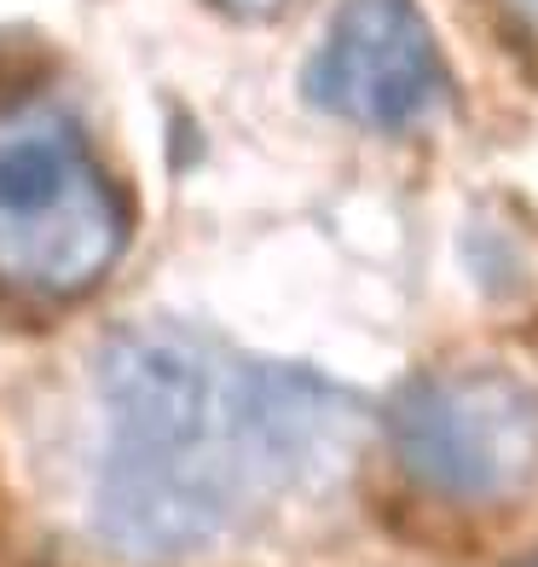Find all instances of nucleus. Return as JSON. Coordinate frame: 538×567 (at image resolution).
Here are the masks:
<instances>
[{
    "instance_id": "5",
    "label": "nucleus",
    "mask_w": 538,
    "mask_h": 567,
    "mask_svg": "<svg viewBox=\"0 0 538 567\" xmlns=\"http://www.w3.org/2000/svg\"><path fill=\"white\" fill-rule=\"evenodd\" d=\"M215 7H226L232 18H272L284 12V0H215Z\"/></svg>"
},
{
    "instance_id": "4",
    "label": "nucleus",
    "mask_w": 538,
    "mask_h": 567,
    "mask_svg": "<svg viewBox=\"0 0 538 567\" xmlns=\"http://www.w3.org/2000/svg\"><path fill=\"white\" fill-rule=\"evenodd\" d=\"M301 82L319 111L376 134L417 127L446 105V64L417 0H342Z\"/></svg>"
},
{
    "instance_id": "2",
    "label": "nucleus",
    "mask_w": 538,
    "mask_h": 567,
    "mask_svg": "<svg viewBox=\"0 0 538 567\" xmlns=\"http://www.w3.org/2000/svg\"><path fill=\"white\" fill-rule=\"evenodd\" d=\"M122 197L59 105L0 111V284L70 301L116 267Z\"/></svg>"
},
{
    "instance_id": "1",
    "label": "nucleus",
    "mask_w": 538,
    "mask_h": 567,
    "mask_svg": "<svg viewBox=\"0 0 538 567\" xmlns=\"http://www.w3.org/2000/svg\"><path fill=\"white\" fill-rule=\"evenodd\" d=\"M359 429V400L319 371L186 324H134L99 353L93 522L139 561L203 556L261 509L330 486Z\"/></svg>"
},
{
    "instance_id": "3",
    "label": "nucleus",
    "mask_w": 538,
    "mask_h": 567,
    "mask_svg": "<svg viewBox=\"0 0 538 567\" xmlns=\"http://www.w3.org/2000/svg\"><path fill=\"white\" fill-rule=\"evenodd\" d=\"M394 452L434 498H521L538 481V389L498 365L428 371L394 400Z\"/></svg>"
},
{
    "instance_id": "6",
    "label": "nucleus",
    "mask_w": 538,
    "mask_h": 567,
    "mask_svg": "<svg viewBox=\"0 0 538 567\" xmlns=\"http://www.w3.org/2000/svg\"><path fill=\"white\" fill-rule=\"evenodd\" d=\"M504 7L516 12V23H521L527 35H538V0H504Z\"/></svg>"
},
{
    "instance_id": "7",
    "label": "nucleus",
    "mask_w": 538,
    "mask_h": 567,
    "mask_svg": "<svg viewBox=\"0 0 538 567\" xmlns=\"http://www.w3.org/2000/svg\"><path fill=\"white\" fill-rule=\"evenodd\" d=\"M516 567H538V550H532V556H527V561H516Z\"/></svg>"
}]
</instances>
